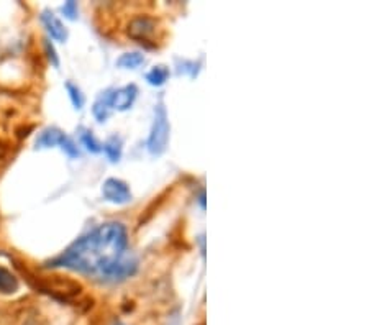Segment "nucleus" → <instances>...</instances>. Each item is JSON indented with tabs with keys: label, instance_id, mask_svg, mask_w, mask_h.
Segmentation results:
<instances>
[{
	"label": "nucleus",
	"instance_id": "f257e3e1",
	"mask_svg": "<svg viewBox=\"0 0 369 325\" xmlns=\"http://www.w3.org/2000/svg\"><path fill=\"white\" fill-rule=\"evenodd\" d=\"M126 244V228L120 222H107L74 241L65 253L49 262V267L72 269L106 281L125 256Z\"/></svg>",
	"mask_w": 369,
	"mask_h": 325
},
{
	"label": "nucleus",
	"instance_id": "f03ea898",
	"mask_svg": "<svg viewBox=\"0 0 369 325\" xmlns=\"http://www.w3.org/2000/svg\"><path fill=\"white\" fill-rule=\"evenodd\" d=\"M170 141V120L167 112L163 102H159L154 109V120L151 127V134L148 138V150L151 154H161L167 148Z\"/></svg>",
	"mask_w": 369,
	"mask_h": 325
},
{
	"label": "nucleus",
	"instance_id": "7ed1b4c3",
	"mask_svg": "<svg viewBox=\"0 0 369 325\" xmlns=\"http://www.w3.org/2000/svg\"><path fill=\"white\" fill-rule=\"evenodd\" d=\"M53 146H59L69 158H77L79 157V150L74 141H72L69 136L63 134L59 128H47V130L41 132V135L36 138V148L43 150V148H53Z\"/></svg>",
	"mask_w": 369,
	"mask_h": 325
},
{
	"label": "nucleus",
	"instance_id": "20e7f679",
	"mask_svg": "<svg viewBox=\"0 0 369 325\" xmlns=\"http://www.w3.org/2000/svg\"><path fill=\"white\" fill-rule=\"evenodd\" d=\"M102 194L104 199H107L108 203L118 205L129 204L131 200V191L129 184L120 180H115V177H108V180L104 182Z\"/></svg>",
	"mask_w": 369,
	"mask_h": 325
},
{
	"label": "nucleus",
	"instance_id": "39448f33",
	"mask_svg": "<svg viewBox=\"0 0 369 325\" xmlns=\"http://www.w3.org/2000/svg\"><path fill=\"white\" fill-rule=\"evenodd\" d=\"M154 33H156V22L149 17H138L129 25V35L140 43H147Z\"/></svg>",
	"mask_w": 369,
	"mask_h": 325
},
{
	"label": "nucleus",
	"instance_id": "423d86ee",
	"mask_svg": "<svg viewBox=\"0 0 369 325\" xmlns=\"http://www.w3.org/2000/svg\"><path fill=\"white\" fill-rule=\"evenodd\" d=\"M136 94H138V89H136L135 84L125 86V88L113 90L110 94V104L112 109H117V111H126L133 105Z\"/></svg>",
	"mask_w": 369,
	"mask_h": 325
},
{
	"label": "nucleus",
	"instance_id": "0eeeda50",
	"mask_svg": "<svg viewBox=\"0 0 369 325\" xmlns=\"http://www.w3.org/2000/svg\"><path fill=\"white\" fill-rule=\"evenodd\" d=\"M41 22H43V25L47 26L48 33L51 35V38L54 41L65 43V41L67 40V29L63 25V22L59 20L53 12L44 10L43 13H41Z\"/></svg>",
	"mask_w": 369,
	"mask_h": 325
},
{
	"label": "nucleus",
	"instance_id": "6e6552de",
	"mask_svg": "<svg viewBox=\"0 0 369 325\" xmlns=\"http://www.w3.org/2000/svg\"><path fill=\"white\" fill-rule=\"evenodd\" d=\"M110 94H112V89L110 90H106V93H102L99 95V99L95 100L94 107H92V112H94V117L97 118L99 122H106L108 116H110L112 112V104H110Z\"/></svg>",
	"mask_w": 369,
	"mask_h": 325
},
{
	"label": "nucleus",
	"instance_id": "1a4fd4ad",
	"mask_svg": "<svg viewBox=\"0 0 369 325\" xmlns=\"http://www.w3.org/2000/svg\"><path fill=\"white\" fill-rule=\"evenodd\" d=\"M145 63V56L138 51L125 53L117 59V66L123 68V70H136L141 64Z\"/></svg>",
	"mask_w": 369,
	"mask_h": 325
},
{
	"label": "nucleus",
	"instance_id": "9d476101",
	"mask_svg": "<svg viewBox=\"0 0 369 325\" xmlns=\"http://www.w3.org/2000/svg\"><path fill=\"white\" fill-rule=\"evenodd\" d=\"M18 290V281L8 269L0 267V292L3 294H10Z\"/></svg>",
	"mask_w": 369,
	"mask_h": 325
},
{
	"label": "nucleus",
	"instance_id": "9b49d317",
	"mask_svg": "<svg viewBox=\"0 0 369 325\" xmlns=\"http://www.w3.org/2000/svg\"><path fill=\"white\" fill-rule=\"evenodd\" d=\"M102 150L112 163H117L122 158V140L117 138V136H112L102 145Z\"/></svg>",
	"mask_w": 369,
	"mask_h": 325
},
{
	"label": "nucleus",
	"instance_id": "f8f14e48",
	"mask_svg": "<svg viewBox=\"0 0 369 325\" xmlns=\"http://www.w3.org/2000/svg\"><path fill=\"white\" fill-rule=\"evenodd\" d=\"M170 77V70L166 66H156L151 71L147 72V81L151 86H163Z\"/></svg>",
	"mask_w": 369,
	"mask_h": 325
},
{
	"label": "nucleus",
	"instance_id": "ddd939ff",
	"mask_svg": "<svg viewBox=\"0 0 369 325\" xmlns=\"http://www.w3.org/2000/svg\"><path fill=\"white\" fill-rule=\"evenodd\" d=\"M66 90H67V94H69V99H71L72 105H74V109L81 111V109L84 107V104H85L84 94L81 93V89L77 88V86L72 84V82H66Z\"/></svg>",
	"mask_w": 369,
	"mask_h": 325
},
{
	"label": "nucleus",
	"instance_id": "4468645a",
	"mask_svg": "<svg viewBox=\"0 0 369 325\" xmlns=\"http://www.w3.org/2000/svg\"><path fill=\"white\" fill-rule=\"evenodd\" d=\"M81 143L84 145L85 150L90 151V153H99V151H102V145L95 140V136L90 130H82Z\"/></svg>",
	"mask_w": 369,
	"mask_h": 325
},
{
	"label": "nucleus",
	"instance_id": "2eb2a0df",
	"mask_svg": "<svg viewBox=\"0 0 369 325\" xmlns=\"http://www.w3.org/2000/svg\"><path fill=\"white\" fill-rule=\"evenodd\" d=\"M44 51H47V56L49 59V63H51L54 68H59V58L56 54V49H54V47L49 40H44Z\"/></svg>",
	"mask_w": 369,
	"mask_h": 325
},
{
	"label": "nucleus",
	"instance_id": "dca6fc26",
	"mask_svg": "<svg viewBox=\"0 0 369 325\" xmlns=\"http://www.w3.org/2000/svg\"><path fill=\"white\" fill-rule=\"evenodd\" d=\"M77 3L76 2H66L65 6H63V13H65L66 18H69V20H76L77 18Z\"/></svg>",
	"mask_w": 369,
	"mask_h": 325
},
{
	"label": "nucleus",
	"instance_id": "f3484780",
	"mask_svg": "<svg viewBox=\"0 0 369 325\" xmlns=\"http://www.w3.org/2000/svg\"><path fill=\"white\" fill-rule=\"evenodd\" d=\"M113 325H125V324H122V322H115Z\"/></svg>",
	"mask_w": 369,
	"mask_h": 325
}]
</instances>
